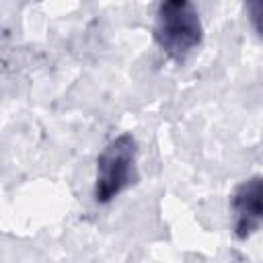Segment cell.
I'll list each match as a JSON object with an SVG mask.
<instances>
[{
	"label": "cell",
	"instance_id": "1",
	"mask_svg": "<svg viewBox=\"0 0 263 263\" xmlns=\"http://www.w3.org/2000/svg\"><path fill=\"white\" fill-rule=\"evenodd\" d=\"M156 45L175 62H183L203 37L197 8L187 0H168L158 4L154 29Z\"/></svg>",
	"mask_w": 263,
	"mask_h": 263
},
{
	"label": "cell",
	"instance_id": "3",
	"mask_svg": "<svg viewBox=\"0 0 263 263\" xmlns=\"http://www.w3.org/2000/svg\"><path fill=\"white\" fill-rule=\"evenodd\" d=\"M232 234L247 240L263 226V175H253L240 181L230 195Z\"/></svg>",
	"mask_w": 263,
	"mask_h": 263
},
{
	"label": "cell",
	"instance_id": "4",
	"mask_svg": "<svg viewBox=\"0 0 263 263\" xmlns=\"http://www.w3.org/2000/svg\"><path fill=\"white\" fill-rule=\"evenodd\" d=\"M245 10H247V16H249L251 27L263 39V0H251V2H247Z\"/></svg>",
	"mask_w": 263,
	"mask_h": 263
},
{
	"label": "cell",
	"instance_id": "2",
	"mask_svg": "<svg viewBox=\"0 0 263 263\" xmlns=\"http://www.w3.org/2000/svg\"><path fill=\"white\" fill-rule=\"evenodd\" d=\"M138 146L136 138L127 132L115 136L97 156V175L92 197L97 203H111L119 193L132 187L138 179L136 168Z\"/></svg>",
	"mask_w": 263,
	"mask_h": 263
}]
</instances>
